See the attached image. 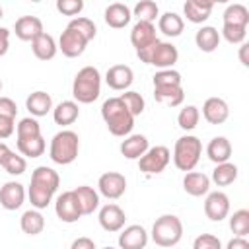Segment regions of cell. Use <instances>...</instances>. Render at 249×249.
Instances as JSON below:
<instances>
[{"label":"cell","instance_id":"f1b7e54d","mask_svg":"<svg viewBox=\"0 0 249 249\" xmlns=\"http://www.w3.org/2000/svg\"><path fill=\"white\" fill-rule=\"evenodd\" d=\"M78 115H80V109H78V103L76 101H60L53 109V119L60 126H68V124L76 123Z\"/></svg>","mask_w":249,"mask_h":249},{"label":"cell","instance_id":"5b68a950","mask_svg":"<svg viewBox=\"0 0 249 249\" xmlns=\"http://www.w3.org/2000/svg\"><path fill=\"white\" fill-rule=\"evenodd\" d=\"M202 154V142L196 136H181L173 148V163L181 171H193Z\"/></svg>","mask_w":249,"mask_h":249},{"label":"cell","instance_id":"ac0fdd59","mask_svg":"<svg viewBox=\"0 0 249 249\" xmlns=\"http://www.w3.org/2000/svg\"><path fill=\"white\" fill-rule=\"evenodd\" d=\"M18 39L21 41H33L43 33V21L35 16H21L19 19H16V27H14Z\"/></svg>","mask_w":249,"mask_h":249},{"label":"cell","instance_id":"681fc988","mask_svg":"<svg viewBox=\"0 0 249 249\" xmlns=\"http://www.w3.org/2000/svg\"><path fill=\"white\" fill-rule=\"evenodd\" d=\"M14 128H16V124H14L12 117H0V140L10 138L14 134Z\"/></svg>","mask_w":249,"mask_h":249},{"label":"cell","instance_id":"60d3db41","mask_svg":"<svg viewBox=\"0 0 249 249\" xmlns=\"http://www.w3.org/2000/svg\"><path fill=\"white\" fill-rule=\"evenodd\" d=\"M16 134L18 140H25V138H33V136H41V126L35 119L25 117L19 121V124L16 126Z\"/></svg>","mask_w":249,"mask_h":249},{"label":"cell","instance_id":"680465c9","mask_svg":"<svg viewBox=\"0 0 249 249\" xmlns=\"http://www.w3.org/2000/svg\"><path fill=\"white\" fill-rule=\"evenodd\" d=\"M0 89H2V80H0Z\"/></svg>","mask_w":249,"mask_h":249},{"label":"cell","instance_id":"30bf717a","mask_svg":"<svg viewBox=\"0 0 249 249\" xmlns=\"http://www.w3.org/2000/svg\"><path fill=\"white\" fill-rule=\"evenodd\" d=\"M204 214L212 222H222L230 214V198H228V195L222 193V191L208 193V196L204 200Z\"/></svg>","mask_w":249,"mask_h":249},{"label":"cell","instance_id":"9f6ffc18","mask_svg":"<svg viewBox=\"0 0 249 249\" xmlns=\"http://www.w3.org/2000/svg\"><path fill=\"white\" fill-rule=\"evenodd\" d=\"M2 18H4V12H2V8H0V19H2Z\"/></svg>","mask_w":249,"mask_h":249},{"label":"cell","instance_id":"d6a6232c","mask_svg":"<svg viewBox=\"0 0 249 249\" xmlns=\"http://www.w3.org/2000/svg\"><path fill=\"white\" fill-rule=\"evenodd\" d=\"M237 179V165L235 163H218L212 171V181L218 185V187H228L231 185L233 181Z\"/></svg>","mask_w":249,"mask_h":249},{"label":"cell","instance_id":"603a6c76","mask_svg":"<svg viewBox=\"0 0 249 249\" xmlns=\"http://www.w3.org/2000/svg\"><path fill=\"white\" fill-rule=\"evenodd\" d=\"M212 8H214V2H208V0H187L183 4V12H185L187 19L193 23L206 21L210 18Z\"/></svg>","mask_w":249,"mask_h":249},{"label":"cell","instance_id":"d6986e66","mask_svg":"<svg viewBox=\"0 0 249 249\" xmlns=\"http://www.w3.org/2000/svg\"><path fill=\"white\" fill-rule=\"evenodd\" d=\"M31 185H35V187H39V189H45V191H49V193L54 195V191H56L58 185H60V177H58V173H56L53 167L39 165V167H35L33 173H31Z\"/></svg>","mask_w":249,"mask_h":249},{"label":"cell","instance_id":"7402d4cb","mask_svg":"<svg viewBox=\"0 0 249 249\" xmlns=\"http://www.w3.org/2000/svg\"><path fill=\"white\" fill-rule=\"evenodd\" d=\"M206 156L216 165L230 161V158H231V144H230V140L226 136H214L208 142V146H206Z\"/></svg>","mask_w":249,"mask_h":249},{"label":"cell","instance_id":"f35d334b","mask_svg":"<svg viewBox=\"0 0 249 249\" xmlns=\"http://www.w3.org/2000/svg\"><path fill=\"white\" fill-rule=\"evenodd\" d=\"M66 27H70V29H74V31H78L88 43L95 37V33H97V29H95V23L89 19V18H72L70 19V23L66 25Z\"/></svg>","mask_w":249,"mask_h":249},{"label":"cell","instance_id":"5bb4252c","mask_svg":"<svg viewBox=\"0 0 249 249\" xmlns=\"http://www.w3.org/2000/svg\"><path fill=\"white\" fill-rule=\"evenodd\" d=\"M156 41H160V39L156 35L154 23H146V21H136L134 23V27L130 31V43L136 49V53L146 49V47H150V45H154Z\"/></svg>","mask_w":249,"mask_h":249},{"label":"cell","instance_id":"2e32d148","mask_svg":"<svg viewBox=\"0 0 249 249\" xmlns=\"http://www.w3.org/2000/svg\"><path fill=\"white\" fill-rule=\"evenodd\" d=\"M202 117L210 124H222L230 117V107L222 97H208L202 105Z\"/></svg>","mask_w":249,"mask_h":249},{"label":"cell","instance_id":"11a10c76","mask_svg":"<svg viewBox=\"0 0 249 249\" xmlns=\"http://www.w3.org/2000/svg\"><path fill=\"white\" fill-rule=\"evenodd\" d=\"M8 152H10V148H8L4 142H0V163H2V160L8 156Z\"/></svg>","mask_w":249,"mask_h":249},{"label":"cell","instance_id":"b9f144b4","mask_svg":"<svg viewBox=\"0 0 249 249\" xmlns=\"http://www.w3.org/2000/svg\"><path fill=\"white\" fill-rule=\"evenodd\" d=\"M121 101L124 103V107L128 109V113L132 115V117H136V115H140L142 111H144V97L138 93V91H124L123 95H121Z\"/></svg>","mask_w":249,"mask_h":249},{"label":"cell","instance_id":"6f0895ef","mask_svg":"<svg viewBox=\"0 0 249 249\" xmlns=\"http://www.w3.org/2000/svg\"><path fill=\"white\" fill-rule=\"evenodd\" d=\"M103 249H115V247H103Z\"/></svg>","mask_w":249,"mask_h":249},{"label":"cell","instance_id":"83f0119b","mask_svg":"<svg viewBox=\"0 0 249 249\" xmlns=\"http://www.w3.org/2000/svg\"><path fill=\"white\" fill-rule=\"evenodd\" d=\"M25 107L33 117H43L53 109V99L47 91H33L27 99H25Z\"/></svg>","mask_w":249,"mask_h":249},{"label":"cell","instance_id":"9c48e42d","mask_svg":"<svg viewBox=\"0 0 249 249\" xmlns=\"http://www.w3.org/2000/svg\"><path fill=\"white\" fill-rule=\"evenodd\" d=\"M97 189L99 193L105 196V198H121L126 191V179L123 173H117V171H107L99 177L97 181Z\"/></svg>","mask_w":249,"mask_h":249},{"label":"cell","instance_id":"4dcf8cb0","mask_svg":"<svg viewBox=\"0 0 249 249\" xmlns=\"http://www.w3.org/2000/svg\"><path fill=\"white\" fill-rule=\"evenodd\" d=\"M154 97L156 101L167 105V107H177L183 103L185 93L181 86H161V88H154Z\"/></svg>","mask_w":249,"mask_h":249},{"label":"cell","instance_id":"d4e9b609","mask_svg":"<svg viewBox=\"0 0 249 249\" xmlns=\"http://www.w3.org/2000/svg\"><path fill=\"white\" fill-rule=\"evenodd\" d=\"M31 49H33V54L39 60H51V58H54V54L58 51V45L54 43L53 35H49V33L43 31L37 39L31 41Z\"/></svg>","mask_w":249,"mask_h":249},{"label":"cell","instance_id":"e0dca14e","mask_svg":"<svg viewBox=\"0 0 249 249\" xmlns=\"http://www.w3.org/2000/svg\"><path fill=\"white\" fill-rule=\"evenodd\" d=\"M146 243H148V231L138 224L128 226L119 233L121 249H144Z\"/></svg>","mask_w":249,"mask_h":249},{"label":"cell","instance_id":"ba28073f","mask_svg":"<svg viewBox=\"0 0 249 249\" xmlns=\"http://www.w3.org/2000/svg\"><path fill=\"white\" fill-rule=\"evenodd\" d=\"M54 212L66 224H74L82 218V210L74 196V191H64L62 195H58V198L54 202Z\"/></svg>","mask_w":249,"mask_h":249},{"label":"cell","instance_id":"7a4b0ae2","mask_svg":"<svg viewBox=\"0 0 249 249\" xmlns=\"http://www.w3.org/2000/svg\"><path fill=\"white\" fill-rule=\"evenodd\" d=\"M101 93V76L99 70L93 66H84L74 82H72V95L78 103H93Z\"/></svg>","mask_w":249,"mask_h":249},{"label":"cell","instance_id":"cb8c5ba5","mask_svg":"<svg viewBox=\"0 0 249 249\" xmlns=\"http://www.w3.org/2000/svg\"><path fill=\"white\" fill-rule=\"evenodd\" d=\"M148 148V138L144 134H130L121 142V154L126 160H140Z\"/></svg>","mask_w":249,"mask_h":249},{"label":"cell","instance_id":"6da1fadb","mask_svg":"<svg viewBox=\"0 0 249 249\" xmlns=\"http://www.w3.org/2000/svg\"><path fill=\"white\" fill-rule=\"evenodd\" d=\"M101 117L113 136H126L134 126V117L128 113L121 97H109L101 105Z\"/></svg>","mask_w":249,"mask_h":249},{"label":"cell","instance_id":"9a60e30c","mask_svg":"<svg viewBox=\"0 0 249 249\" xmlns=\"http://www.w3.org/2000/svg\"><path fill=\"white\" fill-rule=\"evenodd\" d=\"M124 210L119 206V204H105L101 210H99V224L105 231H119L123 230L124 226Z\"/></svg>","mask_w":249,"mask_h":249},{"label":"cell","instance_id":"e575fe53","mask_svg":"<svg viewBox=\"0 0 249 249\" xmlns=\"http://www.w3.org/2000/svg\"><path fill=\"white\" fill-rule=\"evenodd\" d=\"M224 23L247 27V23H249V10L243 4H230L226 8V12H224Z\"/></svg>","mask_w":249,"mask_h":249},{"label":"cell","instance_id":"8fae6325","mask_svg":"<svg viewBox=\"0 0 249 249\" xmlns=\"http://www.w3.org/2000/svg\"><path fill=\"white\" fill-rule=\"evenodd\" d=\"M86 45H88V41H86L78 31H74V29H70V27H66V29L62 31V35H60V39H58V49H60L62 54L68 56V58L80 56V54L86 51Z\"/></svg>","mask_w":249,"mask_h":249},{"label":"cell","instance_id":"ffe728a7","mask_svg":"<svg viewBox=\"0 0 249 249\" xmlns=\"http://www.w3.org/2000/svg\"><path fill=\"white\" fill-rule=\"evenodd\" d=\"M105 23L113 29H121V27H126L130 23V18H132V12L126 4H121V2H115V4H109L105 8Z\"/></svg>","mask_w":249,"mask_h":249},{"label":"cell","instance_id":"f5cc1de1","mask_svg":"<svg viewBox=\"0 0 249 249\" xmlns=\"http://www.w3.org/2000/svg\"><path fill=\"white\" fill-rule=\"evenodd\" d=\"M226 249H249V241L245 237H233L228 241Z\"/></svg>","mask_w":249,"mask_h":249},{"label":"cell","instance_id":"c3c4849f","mask_svg":"<svg viewBox=\"0 0 249 249\" xmlns=\"http://www.w3.org/2000/svg\"><path fill=\"white\" fill-rule=\"evenodd\" d=\"M18 115V107L10 97H0V117H12L16 119Z\"/></svg>","mask_w":249,"mask_h":249},{"label":"cell","instance_id":"8d00e7d4","mask_svg":"<svg viewBox=\"0 0 249 249\" xmlns=\"http://www.w3.org/2000/svg\"><path fill=\"white\" fill-rule=\"evenodd\" d=\"M230 230L235 233V237H245L249 233V210H235L230 218Z\"/></svg>","mask_w":249,"mask_h":249},{"label":"cell","instance_id":"816d5d0a","mask_svg":"<svg viewBox=\"0 0 249 249\" xmlns=\"http://www.w3.org/2000/svg\"><path fill=\"white\" fill-rule=\"evenodd\" d=\"M8 47H10V31L6 27H0V56L8 53Z\"/></svg>","mask_w":249,"mask_h":249},{"label":"cell","instance_id":"bcb514c9","mask_svg":"<svg viewBox=\"0 0 249 249\" xmlns=\"http://www.w3.org/2000/svg\"><path fill=\"white\" fill-rule=\"evenodd\" d=\"M56 10L62 16H78L84 10L82 0H56Z\"/></svg>","mask_w":249,"mask_h":249},{"label":"cell","instance_id":"44dd1931","mask_svg":"<svg viewBox=\"0 0 249 249\" xmlns=\"http://www.w3.org/2000/svg\"><path fill=\"white\" fill-rule=\"evenodd\" d=\"M183 189L187 195L191 196H202V195H208V189H210V177L200 173V171H189L185 173L183 177Z\"/></svg>","mask_w":249,"mask_h":249},{"label":"cell","instance_id":"4fadbf2b","mask_svg":"<svg viewBox=\"0 0 249 249\" xmlns=\"http://www.w3.org/2000/svg\"><path fill=\"white\" fill-rule=\"evenodd\" d=\"M25 200V189L18 181H8L0 189V204L6 210H18Z\"/></svg>","mask_w":249,"mask_h":249},{"label":"cell","instance_id":"ee69618b","mask_svg":"<svg viewBox=\"0 0 249 249\" xmlns=\"http://www.w3.org/2000/svg\"><path fill=\"white\" fill-rule=\"evenodd\" d=\"M222 35L228 43L231 45H239L245 41V35H247V27L243 25H230V23H224L222 27Z\"/></svg>","mask_w":249,"mask_h":249},{"label":"cell","instance_id":"ab89813d","mask_svg":"<svg viewBox=\"0 0 249 249\" xmlns=\"http://www.w3.org/2000/svg\"><path fill=\"white\" fill-rule=\"evenodd\" d=\"M2 167H4V171L6 173H10V175H21L23 171H25V167H27V161H25V158L23 156H18L16 152H8V156L2 160V163H0Z\"/></svg>","mask_w":249,"mask_h":249},{"label":"cell","instance_id":"3957f363","mask_svg":"<svg viewBox=\"0 0 249 249\" xmlns=\"http://www.w3.org/2000/svg\"><path fill=\"white\" fill-rule=\"evenodd\" d=\"M78 150H80V138L74 130H60L53 136L51 140V148H49V156L54 163L60 165H68L78 158Z\"/></svg>","mask_w":249,"mask_h":249},{"label":"cell","instance_id":"1f68e13d","mask_svg":"<svg viewBox=\"0 0 249 249\" xmlns=\"http://www.w3.org/2000/svg\"><path fill=\"white\" fill-rule=\"evenodd\" d=\"M19 228L27 235H37L45 228V218L39 210H25L19 218Z\"/></svg>","mask_w":249,"mask_h":249},{"label":"cell","instance_id":"7c38bea8","mask_svg":"<svg viewBox=\"0 0 249 249\" xmlns=\"http://www.w3.org/2000/svg\"><path fill=\"white\" fill-rule=\"evenodd\" d=\"M134 80V74H132V68L126 66V64H115L107 70L105 74V82L111 89H117V91H124L130 88Z\"/></svg>","mask_w":249,"mask_h":249},{"label":"cell","instance_id":"f6af8a7d","mask_svg":"<svg viewBox=\"0 0 249 249\" xmlns=\"http://www.w3.org/2000/svg\"><path fill=\"white\" fill-rule=\"evenodd\" d=\"M29 200H31V204L37 208V210H41V208H47L49 206V202H51V198H53V193H49V191H45V189H39V187H35V185H29Z\"/></svg>","mask_w":249,"mask_h":249},{"label":"cell","instance_id":"277c9868","mask_svg":"<svg viewBox=\"0 0 249 249\" xmlns=\"http://www.w3.org/2000/svg\"><path fill=\"white\" fill-rule=\"evenodd\" d=\"M183 237V222L175 214L160 216L152 226V239L160 247H173Z\"/></svg>","mask_w":249,"mask_h":249},{"label":"cell","instance_id":"d590c367","mask_svg":"<svg viewBox=\"0 0 249 249\" xmlns=\"http://www.w3.org/2000/svg\"><path fill=\"white\" fill-rule=\"evenodd\" d=\"M132 16H136V18H138V21L154 23V21H156V18L160 16V8H158V4H156V2H152V0H142V2H138V4L134 6Z\"/></svg>","mask_w":249,"mask_h":249},{"label":"cell","instance_id":"8992f818","mask_svg":"<svg viewBox=\"0 0 249 249\" xmlns=\"http://www.w3.org/2000/svg\"><path fill=\"white\" fill-rule=\"evenodd\" d=\"M136 54H138V58H140L142 62L152 64V66H158V68H161V70L171 68V66L177 62V58H179L177 47L171 45V43H165V41H156L154 45H150V47L138 51Z\"/></svg>","mask_w":249,"mask_h":249},{"label":"cell","instance_id":"7bdbcfd3","mask_svg":"<svg viewBox=\"0 0 249 249\" xmlns=\"http://www.w3.org/2000/svg\"><path fill=\"white\" fill-rule=\"evenodd\" d=\"M161 86H181V74L177 70H160L154 74V88H161Z\"/></svg>","mask_w":249,"mask_h":249},{"label":"cell","instance_id":"7dc6e473","mask_svg":"<svg viewBox=\"0 0 249 249\" xmlns=\"http://www.w3.org/2000/svg\"><path fill=\"white\" fill-rule=\"evenodd\" d=\"M193 249H222V243L216 235L212 233H200L195 243H193Z\"/></svg>","mask_w":249,"mask_h":249},{"label":"cell","instance_id":"f546056e","mask_svg":"<svg viewBox=\"0 0 249 249\" xmlns=\"http://www.w3.org/2000/svg\"><path fill=\"white\" fill-rule=\"evenodd\" d=\"M158 27H160V31H161L163 35H167V37H179V35L183 33V29H185V21H183V18H181L179 14H175V12H165L163 16H160Z\"/></svg>","mask_w":249,"mask_h":249},{"label":"cell","instance_id":"4316f807","mask_svg":"<svg viewBox=\"0 0 249 249\" xmlns=\"http://www.w3.org/2000/svg\"><path fill=\"white\" fill-rule=\"evenodd\" d=\"M195 43H196V47H198L202 53H214V51L218 49V45H220V33H218L216 27L204 25V27H200V29L196 31Z\"/></svg>","mask_w":249,"mask_h":249},{"label":"cell","instance_id":"db71d44e","mask_svg":"<svg viewBox=\"0 0 249 249\" xmlns=\"http://www.w3.org/2000/svg\"><path fill=\"white\" fill-rule=\"evenodd\" d=\"M247 51H249V45H241V49H239V60H241V64L243 66H249V58H247Z\"/></svg>","mask_w":249,"mask_h":249},{"label":"cell","instance_id":"52a82bcc","mask_svg":"<svg viewBox=\"0 0 249 249\" xmlns=\"http://www.w3.org/2000/svg\"><path fill=\"white\" fill-rule=\"evenodd\" d=\"M169 160H171V154L165 146H154V148H148L146 154L138 160V167L146 175H158L167 167Z\"/></svg>","mask_w":249,"mask_h":249},{"label":"cell","instance_id":"f907efd6","mask_svg":"<svg viewBox=\"0 0 249 249\" xmlns=\"http://www.w3.org/2000/svg\"><path fill=\"white\" fill-rule=\"evenodd\" d=\"M70 249H95V243L89 237H78V239L72 241Z\"/></svg>","mask_w":249,"mask_h":249},{"label":"cell","instance_id":"836d02e7","mask_svg":"<svg viewBox=\"0 0 249 249\" xmlns=\"http://www.w3.org/2000/svg\"><path fill=\"white\" fill-rule=\"evenodd\" d=\"M45 138L43 136H33V138H25V140H18V150L21 156L27 158H39L45 154Z\"/></svg>","mask_w":249,"mask_h":249},{"label":"cell","instance_id":"74e56055","mask_svg":"<svg viewBox=\"0 0 249 249\" xmlns=\"http://www.w3.org/2000/svg\"><path fill=\"white\" fill-rule=\"evenodd\" d=\"M198 121H200V111H198V107H195V105L183 107V109L179 111V115H177V123H179V126H181L183 130H193V128H196Z\"/></svg>","mask_w":249,"mask_h":249},{"label":"cell","instance_id":"484cf974","mask_svg":"<svg viewBox=\"0 0 249 249\" xmlns=\"http://www.w3.org/2000/svg\"><path fill=\"white\" fill-rule=\"evenodd\" d=\"M74 196L80 204V210H82V216L84 214H93V210L99 206V195L93 187H88V185H80L78 189H74Z\"/></svg>","mask_w":249,"mask_h":249}]
</instances>
